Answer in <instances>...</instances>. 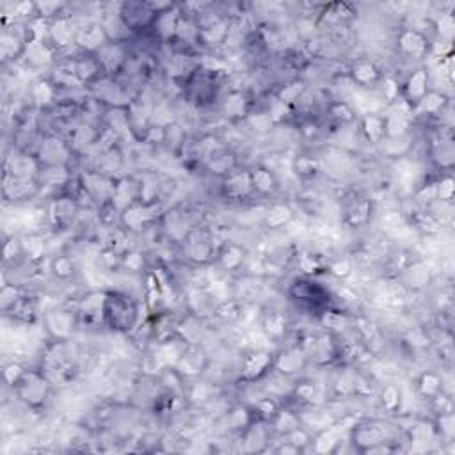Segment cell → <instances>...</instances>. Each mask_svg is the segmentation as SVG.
<instances>
[{"label": "cell", "mask_w": 455, "mask_h": 455, "mask_svg": "<svg viewBox=\"0 0 455 455\" xmlns=\"http://www.w3.org/2000/svg\"><path fill=\"white\" fill-rule=\"evenodd\" d=\"M137 318H139L137 304L130 295L119 294V292L107 294L105 325H109L114 331L128 333L137 324Z\"/></svg>", "instance_id": "obj_1"}, {"label": "cell", "mask_w": 455, "mask_h": 455, "mask_svg": "<svg viewBox=\"0 0 455 455\" xmlns=\"http://www.w3.org/2000/svg\"><path fill=\"white\" fill-rule=\"evenodd\" d=\"M50 392V381L43 370H26V374L13 386V393L18 401L30 409H39L47 404Z\"/></svg>", "instance_id": "obj_2"}, {"label": "cell", "mask_w": 455, "mask_h": 455, "mask_svg": "<svg viewBox=\"0 0 455 455\" xmlns=\"http://www.w3.org/2000/svg\"><path fill=\"white\" fill-rule=\"evenodd\" d=\"M72 148L68 141L61 139L57 135H48L41 141L36 153L39 169L43 168H59V165H68V161L72 156Z\"/></svg>", "instance_id": "obj_3"}, {"label": "cell", "mask_w": 455, "mask_h": 455, "mask_svg": "<svg viewBox=\"0 0 455 455\" xmlns=\"http://www.w3.org/2000/svg\"><path fill=\"white\" fill-rule=\"evenodd\" d=\"M79 324V313L66 308H54L45 315V327L52 340L68 341Z\"/></svg>", "instance_id": "obj_4"}, {"label": "cell", "mask_w": 455, "mask_h": 455, "mask_svg": "<svg viewBox=\"0 0 455 455\" xmlns=\"http://www.w3.org/2000/svg\"><path fill=\"white\" fill-rule=\"evenodd\" d=\"M221 190L226 199L232 201H242L249 196L254 194L253 180H251V169H233L232 173L223 176L221 181Z\"/></svg>", "instance_id": "obj_5"}, {"label": "cell", "mask_w": 455, "mask_h": 455, "mask_svg": "<svg viewBox=\"0 0 455 455\" xmlns=\"http://www.w3.org/2000/svg\"><path fill=\"white\" fill-rule=\"evenodd\" d=\"M118 17L127 26L128 30H141L146 27H153L156 20V13L152 4L146 2H125L121 4Z\"/></svg>", "instance_id": "obj_6"}, {"label": "cell", "mask_w": 455, "mask_h": 455, "mask_svg": "<svg viewBox=\"0 0 455 455\" xmlns=\"http://www.w3.org/2000/svg\"><path fill=\"white\" fill-rule=\"evenodd\" d=\"M396 47L409 59H423L430 52V41L420 29L405 27L396 36Z\"/></svg>", "instance_id": "obj_7"}, {"label": "cell", "mask_w": 455, "mask_h": 455, "mask_svg": "<svg viewBox=\"0 0 455 455\" xmlns=\"http://www.w3.org/2000/svg\"><path fill=\"white\" fill-rule=\"evenodd\" d=\"M274 365V354H270L269 350H253L244 356L241 367V379L244 383H254L261 379L269 370H272Z\"/></svg>", "instance_id": "obj_8"}, {"label": "cell", "mask_w": 455, "mask_h": 455, "mask_svg": "<svg viewBox=\"0 0 455 455\" xmlns=\"http://www.w3.org/2000/svg\"><path fill=\"white\" fill-rule=\"evenodd\" d=\"M185 254L194 263H207L214 256V241L205 230H190L185 235Z\"/></svg>", "instance_id": "obj_9"}, {"label": "cell", "mask_w": 455, "mask_h": 455, "mask_svg": "<svg viewBox=\"0 0 455 455\" xmlns=\"http://www.w3.org/2000/svg\"><path fill=\"white\" fill-rule=\"evenodd\" d=\"M349 81L358 89H370L375 84H381L383 75H381L379 66L374 61L367 57H359L350 63L349 68Z\"/></svg>", "instance_id": "obj_10"}, {"label": "cell", "mask_w": 455, "mask_h": 455, "mask_svg": "<svg viewBox=\"0 0 455 455\" xmlns=\"http://www.w3.org/2000/svg\"><path fill=\"white\" fill-rule=\"evenodd\" d=\"M427 93H429V70L427 68H418L409 73L404 84L401 85L402 101L407 105L418 107Z\"/></svg>", "instance_id": "obj_11"}, {"label": "cell", "mask_w": 455, "mask_h": 455, "mask_svg": "<svg viewBox=\"0 0 455 455\" xmlns=\"http://www.w3.org/2000/svg\"><path fill=\"white\" fill-rule=\"evenodd\" d=\"M306 365H308V356L304 354V350L299 345H292L274 356L272 370L278 372L281 377H294L301 374Z\"/></svg>", "instance_id": "obj_12"}, {"label": "cell", "mask_w": 455, "mask_h": 455, "mask_svg": "<svg viewBox=\"0 0 455 455\" xmlns=\"http://www.w3.org/2000/svg\"><path fill=\"white\" fill-rule=\"evenodd\" d=\"M109 41V34H107L105 27L100 23H89V26L77 29L75 45L81 48L82 54H97Z\"/></svg>", "instance_id": "obj_13"}, {"label": "cell", "mask_w": 455, "mask_h": 455, "mask_svg": "<svg viewBox=\"0 0 455 455\" xmlns=\"http://www.w3.org/2000/svg\"><path fill=\"white\" fill-rule=\"evenodd\" d=\"M350 441L361 452H372L375 447L386 443L384 429L377 423H359L350 429Z\"/></svg>", "instance_id": "obj_14"}, {"label": "cell", "mask_w": 455, "mask_h": 455, "mask_svg": "<svg viewBox=\"0 0 455 455\" xmlns=\"http://www.w3.org/2000/svg\"><path fill=\"white\" fill-rule=\"evenodd\" d=\"M75 38L77 27L73 26L72 18L61 14V17L54 18V20L50 21L47 41L55 48V52L68 48L70 45H75Z\"/></svg>", "instance_id": "obj_15"}, {"label": "cell", "mask_w": 455, "mask_h": 455, "mask_svg": "<svg viewBox=\"0 0 455 455\" xmlns=\"http://www.w3.org/2000/svg\"><path fill=\"white\" fill-rule=\"evenodd\" d=\"M105 303H107V294L103 292H91L81 301L77 313L79 318L88 324H105Z\"/></svg>", "instance_id": "obj_16"}, {"label": "cell", "mask_w": 455, "mask_h": 455, "mask_svg": "<svg viewBox=\"0 0 455 455\" xmlns=\"http://www.w3.org/2000/svg\"><path fill=\"white\" fill-rule=\"evenodd\" d=\"M55 48L52 47L47 39H27L26 48H23V61L30 68H45L54 61Z\"/></svg>", "instance_id": "obj_17"}, {"label": "cell", "mask_w": 455, "mask_h": 455, "mask_svg": "<svg viewBox=\"0 0 455 455\" xmlns=\"http://www.w3.org/2000/svg\"><path fill=\"white\" fill-rule=\"evenodd\" d=\"M97 59L101 66V72L107 73V75H112V73L119 72L121 66L127 63V50L123 47V43L119 41H109L105 47L101 48L100 52H97Z\"/></svg>", "instance_id": "obj_18"}, {"label": "cell", "mask_w": 455, "mask_h": 455, "mask_svg": "<svg viewBox=\"0 0 455 455\" xmlns=\"http://www.w3.org/2000/svg\"><path fill=\"white\" fill-rule=\"evenodd\" d=\"M38 178H18L13 174L6 173L4 176V198L13 199V201H20V199H27L32 190L38 189Z\"/></svg>", "instance_id": "obj_19"}, {"label": "cell", "mask_w": 455, "mask_h": 455, "mask_svg": "<svg viewBox=\"0 0 455 455\" xmlns=\"http://www.w3.org/2000/svg\"><path fill=\"white\" fill-rule=\"evenodd\" d=\"M245 261V249L236 242H226L217 251V263L224 272H236L241 270Z\"/></svg>", "instance_id": "obj_20"}, {"label": "cell", "mask_w": 455, "mask_h": 455, "mask_svg": "<svg viewBox=\"0 0 455 455\" xmlns=\"http://www.w3.org/2000/svg\"><path fill=\"white\" fill-rule=\"evenodd\" d=\"M411 127L409 114L402 109L390 110L384 114V139H401L405 137Z\"/></svg>", "instance_id": "obj_21"}, {"label": "cell", "mask_w": 455, "mask_h": 455, "mask_svg": "<svg viewBox=\"0 0 455 455\" xmlns=\"http://www.w3.org/2000/svg\"><path fill=\"white\" fill-rule=\"evenodd\" d=\"M221 109H223V114L230 121H241V119L247 118L249 100L247 97H245V93H242L239 89H233L223 100Z\"/></svg>", "instance_id": "obj_22"}, {"label": "cell", "mask_w": 455, "mask_h": 455, "mask_svg": "<svg viewBox=\"0 0 455 455\" xmlns=\"http://www.w3.org/2000/svg\"><path fill=\"white\" fill-rule=\"evenodd\" d=\"M72 68L81 84H89V82L97 81L98 77L103 73L94 54L77 55V59L72 63Z\"/></svg>", "instance_id": "obj_23"}, {"label": "cell", "mask_w": 455, "mask_h": 455, "mask_svg": "<svg viewBox=\"0 0 455 455\" xmlns=\"http://www.w3.org/2000/svg\"><path fill=\"white\" fill-rule=\"evenodd\" d=\"M251 180H253L254 194L261 196V198L272 196L279 187L278 176H276L274 171L269 168H263V165L251 169Z\"/></svg>", "instance_id": "obj_24"}, {"label": "cell", "mask_w": 455, "mask_h": 455, "mask_svg": "<svg viewBox=\"0 0 455 455\" xmlns=\"http://www.w3.org/2000/svg\"><path fill=\"white\" fill-rule=\"evenodd\" d=\"M294 221V210L287 203H272L263 214V224L269 230H281Z\"/></svg>", "instance_id": "obj_25"}, {"label": "cell", "mask_w": 455, "mask_h": 455, "mask_svg": "<svg viewBox=\"0 0 455 455\" xmlns=\"http://www.w3.org/2000/svg\"><path fill=\"white\" fill-rule=\"evenodd\" d=\"M416 392L425 401H432L434 396H438L443 392L441 375L434 370L422 372L416 379Z\"/></svg>", "instance_id": "obj_26"}, {"label": "cell", "mask_w": 455, "mask_h": 455, "mask_svg": "<svg viewBox=\"0 0 455 455\" xmlns=\"http://www.w3.org/2000/svg\"><path fill=\"white\" fill-rule=\"evenodd\" d=\"M361 132L365 139L372 144H379L384 141V114L372 112L361 118Z\"/></svg>", "instance_id": "obj_27"}, {"label": "cell", "mask_w": 455, "mask_h": 455, "mask_svg": "<svg viewBox=\"0 0 455 455\" xmlns=\"http://www.w3.org/2000/svg\"><path fill=\"white\" fill-rule=\"evenodd\" d=\"M29 97L34 105L39 107V109H45V107L54 103L55 97H57V88L54 85V82L38 81L30 85Z\"/></svg>", "instance_id": "obj_28"}, {"label": "cell", "mask_w": 455, "mask_h": 455, "mask_svg": "<svg viewBox=\"0 0 455 455\" xmlns=\"http://www.w3.org/2000/svg\"><path fill=\"white\" fill-rule=\"evenodd\" d=\"M269 422H270V425H272V429H274L278 434H281L283 438H285L287 434H290L292 430H295L297 427L303 425L299 414L294 413V411H288V409H281V407L278 409V413L270 418Z\"/></svg>", "instance_id": "obj_29"}, {"label": "cell", "mask_w": 455, "mask_h": 455, "mask_svg": "<svg viewBox=\"0 0 455 455\" xmlns=\"http://www.w3.org/2000/svg\"><path fill=\"white\" fill-rule=\"evenodd\" d=\"M261 327H263L267 338L279 341L287 333V318L279 312H267L261 318Z\"/></svg>", "instance_id": "obj_30"}, {"label": "cell", "mask_w": 455, "mask_h": 455, "mask_svg": "<svg viewBox=\"0 0 455 455\" xmlns=\"http://www.w3.org/2000/svg\"><path fill=\"white\" fill-rule=\"evenodd\" d=\"M27 38H21L18 34L4 30L2 38H0V50H2V57L4 61L14 59V57H21L23 48H26Z\"/></svg>", "instance_id": "obj_31"}, {"label": "cell", "mask_w": 455, "mask_h": 455, "mask_svg": "<svg viewBox=\"0 0 455 455\" xmlns=\"http://www.w3.org/2000/svg\"><path fill=\"white\" fill-rule=\"evenodd\" d=\"M304 93H306V84L303 81H290L287 84H283L281 88L276 91L274 97L279 101H283L285 105L294 107L295 103H299L303 100Z\"/></svg>", "instance_id": "obj_32"}, {"label": "cell", "mask_w": 455, "mask_h": 455, "mask_svg": "<svg viewBox=\"0 0 455 455\" xmlns=\"http://www.w3.org/2000/svg\"><path fill=\"white\" fill-rule=\"evenodd\" d=\"M152 207H144L141 203H134L127 210L121 212V223L128 230H141L148 221V210Z\"/></svg>", "instance_id": "obj_33"}, {"label": "cell", "mask_w": 455, "mask_h": 455, "mask_svg": "<svg viewBox=\"0 0 455 455\" xmlns=\"http://www.w3.org/2000/svg\"><path fill=\"white\" fill-rule=\"evenodd\" d=\"M329 114H331V118L334 121H338L340 125H350V123H354L356 118H358V112L352 107V103L345 100H334L329 103L327 107Z\"/></svg>", "instance_id": "obj_34"}, {"label": "cell", "mask_w": 455, "mask_h": 455, "mask_svg": "<svg viewBox=\"0 0 455 455\" xmlns=\"http://www.w3.org/2000/svg\"><path fill=\"white\" fill-rule=\"evenodd\" d=\"M294 171L303 180H312V178H315L322 171V161L312 155H301L294 162Z\"/></svg>", "instance_id": "obj_35"}, {"label": "cell", "mask_w": 455, "mask_h": 455, "mask_svg": "<svg viewBox=\"0 0 455 455\" xmlns=\"http://www.w3.org/2000/svg\"><path fill=\"white\" fill-rule=\"evenodd\" d=\"M448 98L447 94H443L441 91H434V89H429V93L422 98V101L418 103V107L423 110V114H429V116H438L443 112V109L447 107Z\"/></svg>", "instance_id": "obj_36"}, {"label": "cell", "mask_w": 455, "mask_h": 455, "mask_svg": "<svg viewBox=\"0 0 455 455\" xmlns=\"http://www.w3.org/2000/svg\"><path fill=\"white\" fill-rule=\"evenodd\" d=\"M370 201L359 199V201L352 203V207L347 212V223H349L350 226H363V224H367L368 219H370Z\"/></svg>", "instance_id": "obj_37"}, {"label": "cell", "mask_w": 455, "mask_h": 455, "mask_svg": "<svg viewBox=\"0 0 455 455\" xmlns=\"http://www.w3.org/2000/svg\"><path fill=\"white\" fill-rule=\"evenodd\" d=\"M244 121L247 123V127L256 132V134H267V132H270L276 127V123L272 121V118H270L267 110H263V112H249Z\"/></svg>", "instance_id": "obj_38"}, {"label": "cell", "mask_w": 455, "mask_h": 455, "mask_svg": "<svg viewBox=\"0 0 455 455\" xmlns=\"http://www.w3.org/2000/svg\"><path fill=\"white\" fill-rule=\"evenodd\" d=\"M50 272L54 274V278L66 281L75 274V263L70 256H55L50 261Z\"/></svg>", "instance_id": "obj_39"}, {"label": "cell", "mask_w": 455, "mask_h": 455, "mask_svg": "<svg viewBox=\"0 0 455 455\" xmlns=\"http://www.w3.org/2000/svg\"><path fill=\"white\" fill-rule=\"evenodd\" d=\"M54 217L57 223H70L77 214V201L73 198H61L54 203Z\"/></svg>", "instance_id": "obj_40"}, {"label": "cell", "mask_w": 455, "mask_h": 455, "mask_svg": "<svg viewBox=\"0 0 455 455\" xmlns=\"http://www.w3.org/2000/svg\"><path fill=\"white\" fill-rule=\"evenodd\" d=\"M379 401L381 405H383L388 413H395L396 409L401 407V402H402L401 390L396 388L395 384H386V386L381 390Z\"/></svg>", "instance_id": "obj_41"}, {"label": "cell", "mask_w": 455, "mask_h": 455, "mask_svg": "<svg viewBox=\"0 0 455 455\" xmlns=\"http://www.w3.org/2000/svg\"><path fill=\"white\" fill-rule=\"evenodd\" d=\"M228 422L235 430H245L253 423V414L245 405H235L228 414Z\"/></svg>", "instance_id": "obj_42"}, {"label": "cell", "mask_w": 455, "mask_h": 455, "mask_svg": "<svg viewBox=\"0 0 455 455\" xmlns=\"http://www.w3.org/2000/svg\"><path fill=\"white\" fill-rule=\"evenodd\" d=\"M321 322L324 327L329 329V331H341V329L349 325V316L341 312L325 310V312L321 315Z\"/></svg>", "instance_id": "obj_43"}, {"label": "cell", "mask_w": 455, "mask_h": 455, "mask_svg": "<svg viewBox=\"0 0 455 455\" xmlns=\"http://www.w3.org/2000/svg\"><path fill=\"white\" fill-rule=\"evenodd\" d=\"M454 427H455V416L454 413H438V420L434 423L436 434L441 436L443 439H447L450 441L454 438Z\"/></svg>", "instance_id": "obj_44"}, {"label": "cell", "mask_w": 455, "mask_h": 455, "mask_svg": "<svg viewBox=\"0 0 455 455\" xmlns=\"http://www.w3.org/2000/svg\"><path fill=\"white\" fill-rule=\"evenodd\" d=\"M21 297H23V295H21L20 288L14 287V285H4L2 292H0V306H2V312H11Z\"/></svg>", "instance_id": "obj_45"}, {"label": "cell", "mask_w": 455, "mask_h": 455, "mask_svg": "<svg viewBox=\"0 0 455 455\" xmlns=\"http://www.w3.org/2000/svg\"><path fill=\"white\" fill-rule=\"evenodd\" d=\"M436 29L441 36L443 43H452L455 34V18L452 13H441V17L436 21Z\"/></svg>", "instance_id": "obj_46"}, {"label": "cell", "mask_w": 455, "mask_h": 455, "mask_svg": "<svg viewBox=\"0 0 455 455\" xmlns=\"http://www.w3.org/2000/svg\"><path fill=\"white\" fill-rule=\"evenodd\" d=\"M405 276H407L409 287H414V288L425 287L427 281H429V269H427L423 263H414L411 269H407Z\"/></svg>", "instance_id": "obj_47"}, {"label": "cell", "mask_w": 455, "mask_h": 455, "mask_svg": "<svg viewBox=\"0 0 455 455\" xmlns=\"http://www.w3.org/2000/svg\"><path fill=\"white\" fill-rule=\"evenodd\" d=\"M454 190H455V181L450 174H445L441 180L436 183V198L439 203H448L454 198Z\"/></svg>", "instance_id": "obj_48"}, {"label": "cell", "mask_w": 455, "mask_h": 455, "mask_svg": "<svg viewBox=\"0 0 455 455\" xmlns=\"http://www.w3.org/2000/svg\"><path fill=\"white\" fill-rule=\"evenodd\" d=\"M267 112H269V116L272 118V121H274L276 125H279V123H283L288 116H290L292 107L285 105L283 101H279L278 98L272 97L269 101V109H267Z\"/></svg>", "instance_id": "obj_49"}, {"label": "cell", "mask_w": 455, "mask_h": 455, "mask_svg": "<svg viewBox=\"0 0 455 455\" xmlns=\"http://www.w3.org/2000/svg\"><path fill=\"white\" fill-rule=\"evenodd\" d=\"M285 438H287V441L292 443L295 448H299V452H303L304 448L308 447V445H312V441H313L312 434H310V430L304 429V425H301V427H297L295 430H292L290 434H287Z\"/></svg>", "instance_id": "obj_50"}, {"label": "cell", "mask_w": 455, "mask_h": 455, "mask_svg": "<svg viewBox=\"0 0 455 455\" xmlns=\"http://www.w3.org/2000/svg\"><path fill=\"white\" fill-rule=\"evenodd\" d=\"M381 93H383L381 98L384 100V103H386V101L393 103V101H396L398 97H401V84H398L395 79L388 77V79L381 81Z\"/></svg>", "instance_id": "obj_51"}, {"label": "cell", "mask_w": 455, "mask_h": 455, "mask_svg": "<svg viewBox=\"0 0 455 455\" xmlns=\"http://www.w3.org/2000/svg\"><path fill=\"white\" fill-rule=\"evenodd\" d=\"M21 245H23V254L30 256L32 260H38V258L43 256V251H45V242L38 236H27L21 241Z\"/></svg>", "instance_id": "obj_52"}, {"label": "cell", "mask_w": 455, "mask_h": 455, "mask_svg": "<svg viewBox=\"0 0 455 455\" xmlns=\"http://www.w3.org/2000/svg\"><path fill=\"white\" fill-rule=\"evenodd\" d=\"M327 272L338 279L349 278V276L352 274V260H349V258H343V260H341V258L340 260H334L333 263H329Z\"/></svg>", "instance_id": "obj_53"}, {"label": "cell", "mask_w": 455, "mask_h": 455, "mask_svg": "<svg viewBox=\"0 0 455 455\" xmlns=\"http://www.w3.org/2000/svg\"><path fill=\"white\" fill-rule=\"evenodd\" d=\"M278 402H276L272 396H265V398L258 401V404L254 405V411H256L258 416L265 418V420H270V418L274 416V414L278 413Z\"/></svg>", "instance_id": "obj_54"}, {"label": "cell", "mask_w": 455, "mask_h": 455, "mask_svg": "<svg viewBox=\"0 0 455 455\" xmlns=\"http://www.w3.org/2000/svg\"><path fill=\"white\" fill-rule=\"evenodd\" d=\"M26 370H27V368L23 367V365H20V363H17V361H13V363H9V365H6V368H4V381H6V384L13 388L14 384H17L18 381H20L21 375L26 374Z\"/></svg>", "instance_id": "obj_55"}, {"label": "cell", "mask_w": 455, "mask_h": 455, "mask_svg": "<svg viewBox=\"0 0 455 455\" xmlns=\"http://www.w3.org/2000/svg\"><path fill=\"white\" fill-rule=\"evenodd\" d=\"M292 393L295 395V398H299L303 402H313L316 395V386L313 383H301L295 384Z\"/></svg>", "instance_id": "obj_56"}, {"label": "cell", "mask_w": 455, "mask_h": 455, "mask_svg": "<svg viewBox=\"0 0 455 455\" xmlns=\"http://www.w3.org/2000/svg\"><path fill=\"white\" fill-rule=\"evenodd\" d=\"M123 265L127 267L132 272H139L144 267V254L141 251H128L125 256H123Z\"/></svg>", "instance_id": "obj_57"}, {"label": "cell", "mask_w": 455, "mask_h": 455, "mask_svg": "<svg viewBox=\"0 0 455 455\" xmlns=\"http://www.w3.org/2000/svg\"><path fill=\"white\" fill-rule=\"evenodd\" d=\"M210 393H212V388L208 386V384L205 383H196L190 386L189 390V398H192L194 402H205L210 398Z\"/></svg>", "instance_id": "obj_58"}, {"label": "cell", "mask_w": 455, "mask_h": 455, "mask_svg": "<svg viewBox=\"0 0 455 455\" xmlns=\"http://www.w3.org/2000/svg\"><path fill=\"white\" fill-rule=\"evenodd\" d=\"M299 267H301V270L306 272V274H313V272L318 269V261H316V256H312V254H304V256H301V260H299Z\"/></svg>", "instance_id": "obj_59"}]
</instances>
